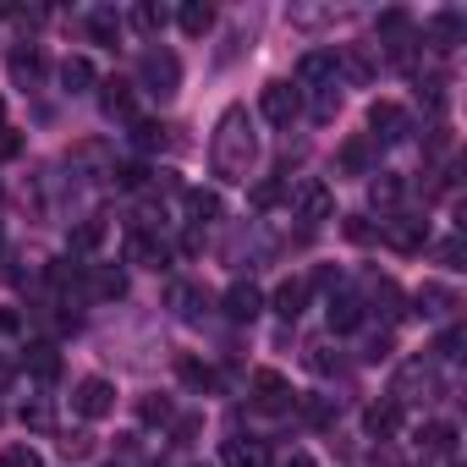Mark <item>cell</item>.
Listing matches in <instances>:
<instances>
[{"label": "cell", "mask_w": 467, "mask_h": 467, "mask_svg": "<svg viewBox=\"0 0 467 467\" xmlns=\"http://www.w3.org/2000/svg\"><path fill=\"white\" fill-rule=\"evenodd\" d=\"M363 319H368V308H363L358 297H347V292H336V297H330V330H336V336L363 330Z\"/></svg>", "instance_id": "5bb4252c"}, {"label": "cell", "mask_w": 467, "mask_h": 467, "mask_svg": "<svg viewBox=\"0 0 467 467\" xmlns=\"http://www.w3.org/2000/svg\"><path fill=\"white\" fill-rule=\"evenodd\" d=\"M127 259H132L138 270H165V265H171V248L154 237V231H143V225H138L132 237H127Z\"/></svg>", "instance_id": "30bf717a"}, {"label": "cell", "mask_w": 467, "mask_h": 467, "mask_svg": "<svg viewBox=\"0 0 467 467\" xmlns=\"http://www.w3.org/2000/svg\"><path fill=\"white\" fill-rule=\"evenodd\" d=\"M176 374H182V385H192V390H209V385H214V368H209V363H198V358H182V363H176Z\"/></svg>", "instance_id": "1f68e13d"}, {"label": "cell", "mask_w": 467, "mask_h": 467, "mask_svg": "<svg viewBox=\"0 0 467 467\" xmlns=\"http://www.w3.org/2000/svg\"><path fill=\"white\" fill-rule=\"evenodd\" d=\"M39 72H45V61H39L34 45H28V50H12V83H17V88H34Z\"/></svg>", "instance_id": "484cf974"}, {"label": "cell", "mask_w": 467, "mask_h": 467, "mask_svg": "<svg viewBox=\"0 0 467 467\" xmlns=\"http://www.w3.org/2000/svg\"><path fill=\"white\" fill-rule=\"evenodd\" d=\"M390 347H396V341H390V330H379V336H368L363 358H368V363H385V358H390Z\"/></svg>", "instance_id": "bcb514c9"}, {"label": "cell", "mask_w": 467, "mask_h": 467, "mask_svg": "<svg viewBox=\"0 0 467 467\" xmlns=\"http://www.w3.org/2000/svg\"><path fill=\"white\" fill-rule=\"evenodd\" d=\"M297 88L292 83H265L259 88V110H265V121H275V127H292V116H297Z\"/></svg>", "instance_id": "52a82bcc"}, {"label": "cell", "mask_w": 467, "mask_h": 467, "mask_svg": "<svg viewBox=\"0 0 467 467\" xmlns=\"http://www.w3.org/2000/svg\"><path fill=\"white\" fill-rule=\"evenodd\" d=\"M220 462H225V467H270V445L254 440V434H231V440L220 445Z\"/></svg>", "instance_id": "9c48e42d"}, {"label": "cell", "mask_w": 467, "mask_h": 467, "mask_svg": "<svg viewBox=\"0 0 467 467\" xmlns=\"http://www.w3.org/2000/svg\"><path fill=\"white\" fill-rule=\"evenodd\" d=\"M165 303H171L182 319H203V314H209V292H203V286H192V281H171Z\"/></svg>", "instance_id": "4fadbf2b"}, {"label": "cell", "mask_w": 467, "mask_h": 467, "mask_svg": "<svg viewBox=\"0 0 467 467\" xmlns=\"http://www.w3.org/2000/svg\"><path fill=\"white\" fill-rule=\"evenodd\" d=\"M61 83H67V94H88L94 88V67L83 56H67L61 61Z\"/></svg>", "instance_id": "f1b7e54d"}, {"label": "cell", "mask_w": 467, "mask_h": 467, "mask_svg": "<svg viewBox=\"0 0 467 467\" xmlns=\"http://www.w3.org/2000/svg\"><path fill=\"white\" fill-rule=\"evenodd\" d=\"M99 110H105L110 121H132V83H121V78L99 83Z\"/></svg>", "instance_id": "2e32d148"}, {"label": "cell", "mask_w": 467, "mask_h": 467, "mask_svg": "<svg viewBox=\"0 0 467 467\" xmlns=\"http://www.w3.org/2000/svg\"><path fill=\"white\" fill-rule=\"evenodd\" d=\"M72 407L83 412V418H105V412H116V385L110 379H78V390H72Z\"/></svg>", "instance_id": "5b68a950"}, {"label": "cell", "mask_w": 467, "mask_h": 467, "mask_svg": "<svg viewBox=\"0 0 467 467\" xmlns=\"http://www.w3.org/2000/svg\"><path fill=\"white\" fill-rule=\"evenodd\" d=\"M198 429H203V418H176V429H171V434H176V445H192V440H198Z\"/></svg>", "instance_id": "f907efd6"}, {"label": "cell", "mask_w": 467, "mask_h": 467, "mask_svg": "<svg viewBox=\"0 0 467 467\" xmlns=\"http://www.w3.org/2000/svg\"><path fill=\"white\" fill-rule=\"evenodd\" d=\"M94 292L99 297H127V275L121 270H94Z\"/></svg>", "instance_id": "74e56055"}, {"label": "cell", "mask_w": 467, "mask_h": 467, "mask_svg": "<svg viewBox=\"0 0 467 467\" xmlns=\"http://www.w3.org/2000/svg\"><path fill=\"white\" fill-rule=\"evenodd\" d=\"M12 379H17V363H12V358H0V390H12Z\"/></svg>", "instance_id": "f5cc1de1"}, {"label": "cell", "mask_w": 467, "mask_h": 467, "mask_svg": "<svg viewBox=\"0 0 467 467\" xmlns=\"http://www.w3.org/2000/svg\"><path fill=\"white\" fill-rule=\"evenodd\" d=\"M374 297L385 303V314H390V319H401V314H407V308H401V292H396V281H374Z\"/></svg>", "instance_id": "60d3db41"}, {"label": "cell", "mask_w": 467, "mask_h": 467, "mask_svg": "<svg viewBox=\"0 0 467 467\" xmlns=\"http://www.w3.org/2000/svg\"><path fill=\"white\" fill-rule=\"evenodd\" d=\"M182 209H187L192 225H209V220H220V192H209V187H182Z\"/></svg>", "instance_id": "e0dca14e"}, {"label": "cell", "mask_w": 467, "mask_h": 467, "mask_svg": "<svg viewBox=\"0 0 467 467\" xmlns=\"http://www.w3.org/2000/svg\"><path fill=\"white\" fill-rule=\"evenodd\" d=\"M132 28L154 39V34L165 28V6H154V0H138V6H132Z\"/></svg>", "instance_id": "4dcf8cb0"}, {"label": "cell", "mask_w": 467, "mask_h": 467, "mask_svg": "<svg viewBox=\"0 0 467 467\" xmlns=\"http://www.w3.org/2000/svg\"><path fill=\"white\" fill-rule=\"evenodd\" d=\"M303 418H308V423H330V418H336V401H330V396H308V401H303Z\"/></svg>", "instance_id": "7bdbcfd3"}, {"label": "cell", "mask_w": 467, "mask_h": 467, "mask_svg": "<svg viewBox=\"0 0 467 467\" xmlns=\"http://www.w3.org/2000/svg\"><path fill=\"white\" fill-rule=\"evenodd\" d=\"M379 237H385L396 254H423V248H429V220H418V214H396V220L379 225Z\"/></svg>", "instance_id": "3957f363"}, {"label": "cell", "mask_w": 467, "mask_h": 467, "mask_svg": "<svg viewBox=\"0 0 467 467\" xmlns=\"http://www.w3.org/2000/svg\"><path fill=\"white\" fill-rule=\"evenodd\" d=\"M50 286H56V292H78V286H83V270L61 259V265H50Z\"/></svg>", "instance_id": "8d00e7d4"}, {"label": "cell", "mask_w": 467, "mask_h": 467, "mask_svg": "<svg viewBox=\"0 0 467 467\" xmlns=\"http://www.w3.org/2000/svg\"><path fill=\"white\" fill-rule=\"evenodd\" d=\"M116 182H121L127 192H138V187L149 182V165H143V160H121V165H116Z\"/></svg>", "instance_id": "e575fe53"}, {"label": "cell", "mask_w": 467, "mask_h": 467, "mask_svg": "<svg viewBox=\"0 0 467 467\" xmlns=\"http://www.w3.org/2000/svg\"><path fill=\"white\" fill-rule=\"evenodd\" d=\"M336 67H341L352 83H368V78H374V56H368L363 45H347V50L336 56Z\"/></svg>", "instance_id": "d4e9b609"}, {"label": "cell", "mask_w": 467, "mask_h": 467, "mask_svg": "<svg viewBox=\"0 0 467 467\" xmlns=\"http://www.w3.org/2000/svg\"><path fill=\"white\" fill-rule=\"evenodd\" d=\"M286 198V182H275V176H265L259 187H254V209H275Z\"/></svg>", "instance_id": "d590c367"}, {"label": "cell", "mask_w": 467, "mask_h": 467, "mask_svg": "<svg viewBox=\"0 0 467 467\" xmlns=\"http://www.w3.org/2000/svg\"><path fill=\"white\" fill-rule=\"evenodd\" d=\"M418 445H423V456H456V423H423Z\"/></svg>", "instance_id": "7402d4cb"}, {"label": "cell", "mask_w": 467, "mask_h": 467, "mask_svg": "<svg viewBox=\"0 0 467 467\" xmlns=\"http://www.w3.org/2000/svg\"><path fill=\"white\" fill-rule=\"evenodd\" d=\"M308 368H314V374H330V368H336L330 347H319V341H314V347H308Z\"/></svg>", "instance_id": "681fc988"}, {"label": "cell", "mask_w": 467, "mask_h": 467, "mask_svg": "<svg viewBox=\"0 0 467 467\" xmlns=\"http://www.w3.org/2000/svg\"><path fill=\"white\" fill-rule=\"evenodd\" d=\"M462 341H467V336H462V325H451V330L434 341V352H440L445 363H456V358H462Z\"/></svg>", "instance_id": "b9f144b4"}, {"label": "cell", "mask_w": 467, "mask_h": 467, "mask_svg": "<svg viewBox=\"0 0 467 467\" xmlns=\"http://www.w3.org/2000/svg\"><path fill=\"white\" fill-rule=\"evenodd\" d=\"M88 451H94V434H67V440H61V456H72V462L88 456Z\"/></svg>", "instance_id": "7dc6e473"}, {"label": "cell", "mask_w": 467, "mask_h": 467, "mask_svg": "<svg viewBox=\"0 0 467 467\" xmlns=\"http://www.w3.org/2000/svg\"><path fill=\"white\" fill-rule=\"evenodd\" d=\"M99 243H105V220H78V225H72V237H67L72 254H94Z\"/></svg>", "instance_id": "83f0119b"}, {"label": "cell", "mask_w": 467, "mask_h": 467, "mask_svg": "<svg viewBox=\"0 0 467 467\" xmlns=\"http://www.w3.org/2000/svg\"><path fill=\"white\" fill-rule=\"evenodd\" d=\"M292 209H297V220H330V209H336V192H330L319 176H308V182H297V192H292Z\"/></svg>", "instance_id": "277c9868"}, {"label": "cell", "mask_w": 467, "mask_h": 467, "mask_svg": "<svg viewBox=\"0 0 467 467\" xmlns=\"http://www.w3.org/2000/svg\"><path fill=\"white\" fill-rule=\"evenodd\" d=\"M12 330H17V314H12V308H0V336H12Z\"/></svg>", "instance_id": "11a10c76"}, {"label": "cell", "mask_w": 467, "mask_h": 467, "mask_svg": "<svg viewBox=\"0 0 467 467\" xmlns=\"http://www.w3.org/2000/svg\"><path fill=\"white\" fill-rule=\"evenodd\" d=\"M368 160H374V143H368V138H347V143H341V154H336V165H341L347 176H363V171H368Z\"/></svg>", "instance_id": "cb8c5ba5"}, {"label": "cell", "mask_w": 467, "mask_h": 467, "mask_svg": "<svg viewBox=\"0 0 467 467\" xmlns=\"http://www.w3.org/2000/svg\"><path fill=\"white\" fill-rule=\"evenodd\" d=\"M132 143H138V149H160V143H165V127H160V121H138V127H132Z\"/></svg>", "instance_id": "ab89813d"}, {"label": "cell", "mask_w": 467, "mask_h": 467, "mask_svg": "<svg viewBox=\"0 0 467 467\" xmlns=\"http://www.w3.org/2000/svg\"><path fill=\"white\" fill-rule=\"evenodd\" d=\"M401 138H407V110L390 105V99H379L368 110V143H401Z\"/></svg>", "instance_id": "ba28073f"}, {"label": "cell", "mask_w": 467, "mask_h": 467, "mask_svg": "<svg viewBox=\"0 0 467 467\" xmlns=\"http://www.w3.org/2000/svg\"><path fill=\"white\" fill-rule=\"evenodd\" d=\"M220 303H225V319H237V325H254V319L265 314V297H259L254 281H231Z\"/></svg>", "instance_id": "8992f818"}, {"label": "cell", "mask_w": 467, "mask_h": 467, "mask_svg": "<svg viewBox=\"0 0 467 467\" xmlns=\"http://www.w3.org/2000/svg\"><path fill=\"white\" fill-rule=\"evenodd\" d=\"M412 303H418V314H429V319H445V314L456 308V292H451V286H440V281H423Z\"/></svg>", "instance_id": "44dd1931"}, {"label": "cell", "mask_w": 467, "mask_h": 467, "mask_svg": "<svg viewBox=\"0 0 467 467\" xmlns=\"http://www.w3.org/2000/svg\"><path fill=\"white\" fill-rule=\"evenodd\" d=\"M17 418H23V429H50V407L45 401H23Z\"/></svg>", "instance_id": "f6af8a7d"}, {"label": "cell", "mask_w": 467, "mask_h": 467, "mask_svg": "<svg viewBox=\"0 0 467 467\" xmlns=\"http://www.w3.org/2000/svg\"><path fill=\"white\" fill-rule=\"evenodd\" d=\"M17 154H23V132L0 121V165H6V160H17Z\"/></svg>", "instance_id": "ee69618b"}, {"label": "cell", "mask_w": 467, "mask_h": 467, "mask_svg": "<svg viewBox=\"0 0 467 467\" xmlns=\"http://www.w3.org/2000/svg\"><path fill=\"white\" fill-rule=\"evenodd\" d=\"M248 165H254V127H248V110L231 105L214 132V171L225 182H248Z\"/></svg>", "instance_id": "6da1fadb"}, {"label": "cell", "mask_w": 467, "mask_h": 467, "mask_svg": "<svg viewBox=\"0 0 467 467\" xmlns=\"http://www.w3.org/2000/svg\"><path fill=\"white\" fill-rule=\"evenodd\" d=\"M0 116H6V105H0Z\"/></svg>", "instance_id": "9f6ffc18"}, {"label": "cell", "mask_w": 467, "mask_h": 467, "mask_svg": "<svg viewBox=\"0 0 467 467\" xmlns=\"http://www.w3.org/2000/svg\"><path fill=\"white\" fill-rule=\"evenodd\" d=\"M138 418H143V423H171L176 407H171V396H143V401H138Z\"/></svg>", "instance_id": "d6a6232c"}, {"label": "cell", "mask_w": 467, "mask_h": 467, "mask_svg": "<svg viewBox=\"0 0 467 467\" xmlns=\"http://www.w3.org/2000/svg\"><path fill=\"white\" fill-rule=\"evenodd\" d=\"M440 259H445V270H462V237L440 243Z\"/></svg>", "instance_id": "816d5d0a"}, {"label": "cell", "mask_w": 467, "mask_h": 467, "mask_svg": "<svg viewBox=\"0 0 467 467\" xmlns=\"http://www.w3.org/2000/svg\"><path fill=\"white\" fill-rule=\"evenodd\" d=\"M138 78H143V88H149V94L171 99V94L182 88V61H176L171 50H143V61H138Z\"/></svg>", "instance_id": "7a4b0ae2"}, {"label": "cell", "mask_w": 467, "mask_h": 467, "mask_svg": "<svg viewBox=\"0 0 467 467\" xmlns=\"http://www.w3.org/2000/svg\"><path fill=\"white\" fill-rule=\"evenodd\" d=\"M254 407L259 412H286L292 407V390H286V379L275 368H259L254 374Z\"/></svg>", "instance_id": "8fae6325"}, {"label": "cell", "mask_w": 467, "mask_h": 467, "mask_svg": "<svg viewBox=\"0 0 467 467\" xmlns=\"http://www.w3.org/2000/svg\"><path fill=\"white\" fill-rule=\"evenodd\" d=\"M110 467H116V462H110Z\"/></svg>", "instance_id": "6f0895ef"}, {"label": "cell", "mask_w": 467, "mask_h": 467, "mask_svg": "<svg viewBox=\"0 0 467 467\" xmlns=\"http://www.w3.org/2000/svg\"><path fill=\"white\" fill-rule=\"evenodd\" d=\"M270 308L292 325V319L308 308V281H281V286H275V297H270Z\"/></svg>", "instance_id": "ffe728a7"}, {"label": "cell", "mask_w": 467, "mask_h": 467, "mask_svg": "<svg viewBox=\"0 0 467 467\" xmlns=\"http://www.w3.org/2000/svg\"><path fill=\"white\" fill-rule=\"evenodd\" d=\"M341 231H347V243H374V237H379V225H374V220H363V214H347V220H341Z\"/></svg>", "instance_id": "836d02e7"}, {"label": "cell", "mask_w": 467, "mask_h": 467, "mask_svg": "<svg viewBox=\"0 0 467 467\" xmlns=\"http://www.w3.org/2000/svg\"><path fill=\"white\" fill-rule=\"evenodd\" d=\"M176 23H182V34H192V39H203V34L214 28V6H209V0H187V6L176 12Z\"/></svg>", "instance_id": "603a6c76"}, {"label": "cell", "mask_w": 467, "mask_h": 467, "mask_svg": "<svg viewBox=\"0 0 467 467\" xmlns=\"http://www.w3.org/2000/svg\"><path fill=\"white\" fill-rule=\"evenodd\" d=\"M336 72H341V67H336V50H308V56L297 61V83H303V88H330Z\"/></svg>", "instance_id": "7c38bea8"}, {"label": "cell", "mask_w": 467, "mask_h": 467, "mask_svg": "<svg viewBox=\"0 0 467 467\" xmlns=\"http://www.w3.org/2000/svg\"><path fill=\"white\" fill-rule=\"evenodd\" d=\"M88 34H94V45L116 50V39H121V17H116V12H94V17H88Z\"/></svg>", "instance_id": "f546056e"}, {"label": "cell", "mask_w": 467, "mask_h": 467, "mask_svg": "<svg viewBox=\"0 0 467 467\" xmlns=\"http://www.w3.org/2000/svg\"><path fill=\"white\" fill-rule=\"evenodd\" d=\"M336 110H341V94H336V83H330V88L319 94V105H314V116H319V121H330Z\"/></svg>", "instance_id": "c3c4849f"}, {"label": "cell", "mask_w": 467, "mask_h": 467, "mask_svg": "<svg viewBox=\"0 0 467 467\" xmlns=\"http://www.w3.org/2000/svg\"><path fill=\"white\" fill-rule=\"evenodd\" d=\"M401 192H407V182H401L396 171H379V176L368 182V198H374L379 209H396V203H401Z\"/></svg>", "instance_id": "4316f807"}, {"label": "cell", "mask_w": 467, "mask_h": 467, "mask_svg": "<svg viewBox=\"0 0 467 467\" xmlns=\"http://www.w3.org/2000/svg\"><path fill=\"white\" fill-rule=\"evenodd\" d=\"M0 467H45L34 445H6V456H0Z\"/></svg>", "instance_id": "f35d334b"}, {"label": "cell", "mask_w": 467, "mask_h": 467, "mask_svg": "<svg viewBox=\"0 0 467 467\" xmlns=\"http://www.w3.org/2000/svg\"><path fill=\"white\" fill-rule=\"evenodd\" d=\"M23 368H28L39 385H50V379H61V352H56L50 341H34V347L23 352Z\"/></svg>", "instance_id": "9a60e30c"}, {"label": "cell", "mask_w": 467, "mask_h": 467, "mask_svg": "<svg viewBox=\"0 0 467 467\" xmlns=\"http://www.w3.org/2000/svg\"><path fill=\"white\" fill-rule=\"evenodd\" d=\"M363 429H368L374 440H390V434H401V401H374V407L363 412Z\"/></svg>", "instance_id": "ac0fdd59"}, {"label": "cell", "mask_w": 467, "mask_h": 467, "mask_svg": "<svg viewBox=\"0 0 467 467\" xmlns=\"http://www.w3.org/2000/svg\"><path fill=\"white\" fill-rule=\"evenodd\" d=\"M456 45H462V12H440V17L429 23V50L451 56Z\"/></svg>", "instance_id": "d6986e66"}, {"label": "cell", "mask_w": 467, "mask_h": 467, "mask_svg": "<svg viewBox=\"0 0 467 467\" xmlns=\"http://www.w3.org/2000/svg\"><path fill=\"white\" fill-rule=\"evenodd\" d=\"M281 467H319V462H314V456H308V451H292V456H286V462H281Z\"/></svg>", "instance_id": "db71d44e"}]
</instances>
